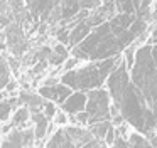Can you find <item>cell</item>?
Masks as SVG:
<instances>
[{"label":"cell","mask_w":157,"mask_h":148,"mask_svg":"<svg viewBox=\"0 0 157 148\" xmlns=\"http://www.w3.org/2000/svg\"><path fill=\"white\" fill-rule=\"evenodd\" d=\"M150 42H152V44H155V46H157V29L152 32V37H150Z\"/></svg>","instance_id":"obj_19"},{"label":"cell","mask_w":157,"mask_h":148,"mask_svg":"<svg viewBox=\"0 0 157 148\" xmlns=\"http://www.w3.org/2000/svg\"><path fill=\"white\" fill-rule=\"evenodd\" d=\"M78 57H73V59H68V61H66V62H64V69H66V72H68V71H73V69H75V66H76V64H78Z\"/></svg>","instance_id":"obj_15"},{"label":"cell","mask_w":157,"mask_h":148,"mask_svg":"<svg viewBox=\"0 0 157 148\" xmlns=\"http://www.w3.org/2000/svg\"><path fill=\"white\" fill-rule=\"evenodd\" d=\"M10 83V67H9L7 57H2V87H7V84Z\"/></svg>","instance_id":"obj_9"},{"label":"cell","mask_w":157,"mask_h":148,"mask_svg":"<svg viewBox=\"0 0 157 148\" xmlns=\"http://www.w3.org/2000/svg\"><path fill=\"white\" fill-rule=\"evenodd\" d=\"M58 108H56V103H52V101H46V104H44V109H42V113L48 116V120L49 121H52L54 120V116L58 114Z\"/></svg>","instance_id":"obj_10"},{"label":"cell","mask_w":157,"mask_h":148,"mask_svg":"<svg viewBox=\"0 0 157 148\" xmlns=\"http://www.w3.org/2000/svg\"><path fill=\"white\" fill-rule=\"evenodd\" d=\"M90 30H91V25H90L88 22H81L78 24V25L75 27V29L71 30V46H76V44H79L83 39H86V37L90 35Z\"/></svg>","instance_id":"obj_6"},{"label":"cell","mask_w":157,"mask_h":148,"mask_svg":"<svg viewBox=\"0 0 157 148\" xmlns=\"http://www.w3.org/2000/svg\"><path fill=\"white\" fill-rule=\"evenodd\" d=\"M52 123H54L56 126H63V128H64L66 124L69 123V116H68V113H64L63 109H59V111H58V114L54 116V120H52Z\"/></svg>","instance_id":"obj_11"},{"label":"cell","mask_w":157,"mask_h":148,"mask_svg":"<svg viewBox=\"0 0 157 148\" xmlns=\"http://www.w3.org/2000/svg\"><path fill=\"white\" fill-rule=\"evenodd\" d=\"M117 138H118V135H117V130H115V126H113L112 130L106 133V136H105V140H103V143H105L106 146H113V143L117 141Z\"/></svg>","instance_id":"obj_13"},{"label":"cell","mask_w":157,"mask_h":148,"mask_svg":"<svg viewBox=\"0 0 157 148\" xmlns=\"http://www.w3.org/2000/svg\"><path fill=\"white\" fill-rule=\"evenodd\" d=\"M112 96L106 89H93L88 91V104L86 113L90 114V126L101 121H112L110 108H112Z\"/></svg>","instance_id":"obj_2"},{"label":"cell","mask_w":157,"mask_h":148,"mask_svg":"<svg viewBox=\"0 0 157 148\" xmlns=\"http://www.w3.org/2000/svg\"><path fill=\"white\" fill-rule=\"evenodd\" d=\"M128 146L130 148H154L150 140L145 135L139 133V131H130L128 135Z\"/></svg>","instance_id":"obj_7"},{"label":"cell","mask_w":157,"mask_h":148,"mask_svg":"<svg viewBox=\"0 0 157 148\" xmlns=\"http://www.w3.org/2000/svg\"><path fill=\"white\" fill-rule=\"evenodd\" d=\"M86 104H88V93L76 91L66 99V103L61 106V109L64 113H68L69 116H73V114L81 113V111H86Z\"/></svg>","instance_id":"obj_4"},{"label":"cell","mask_w":157,"mask_h":148,"mask_svg":"<svg viewBox=\"0 0 157 148\" xmlns=\"http://www.w3.org/2000/svg\"><path fill=\"white\" fill-rule=\"evenodd\" d=\"M112 128H113L112 121H101V123H96V124H93V126H90V131H91L93 138H96V140H105L106 133H108Z\"/></svg>","instance_id":"obj_8"},{"label":"cell","mask_w":157,"mask_h":148,"mask_svg":"<svg viewBox=\"0 0 157 148\" xmlns=\"http://www.w3.org/2000/svg\"><path fill=\"white\" fill-rule=\"evenodd\" d=\"M106 77L101 74L100 71V64H90L85 66L81 69H73L68 71L61 76V83L69 86L71 89H78V91H93V89H100Z\"/></svg>","instance_id":"obj_1"},{"label":"cell","mask_w":157,"mask_h":148,"mask_svg":"<svg viewBox=\"0 0 157 148\" xmlns=\"http://www.w3.org/2000/svg\"><path fill=\"white\" fill-rule=\"evenodd\" d=\"M54 54H59V56L68 57V49L64 47V44H58V46H54Z\"/></svg>","instance_id":"obj_16"},{"label":"cell","mask_w":157,"mask_h":148,"mask_svg":"<svg viewBox=\"0 0 157 148\" xmlns=\"http://www.w3.org/2000/svg\"><path fill=\"white\" fill-rule=\"evenodd\" d=\"M15 87H17V83H15V81H10V83L7 84V87H5V89H7V91H14Z\"/></svg>","instance_id":"obj_18"},{"label":"cell","mask_w":157,"mask_h":148,"mask_svg":"<svg viewBox=\"0 0 157 148\" xmlns=\"http://www.w3.org/2000/svg\"><path fill=\"white\" fill-rule=\"evenodd\" d=\"M147 138H149V140H150V143L154 145V148H157V130H155V131H152V133H150Z\"/></svg>","instance_id":"obj_17"},{"label":"cell","mask_w":157,"mask_h":148,"mask_svg":"<svg viewBox=\"0 0 157 148\" xmlns=\"http://www.w3.org/2000/svg\"><path fill=\"white\" fill-rule=\"evenodd\" d=\"M154 17L157 19V5H155V10H154Z\"/></svg>","instance_id":"obj_20"},{"label":"cell","mask_w":157,"mask_h":148,"mask_svg":"<svg viewBox=\"0 0 157 148\" xmlns=\"http://www.w3.org/2000/svg\"><path fill=\"white\" fill-rule=\"evenodd\" d=\"M29 5H31V10L36 17H46L52 9V3L54 0H27Z\"/></svg>","instance_id":"obj_5"},{"label":"cell","mask_w":157,"mask_h":148,"mask_svg":"<svg viewBox=\"0 0 157 148\" xmlns=\"http://www.w3.org/2000/svg\"><path fill=\"white\" fill-rule=\"evenodd\" d=\"M125 59H127V67L133 69V62H135V46L128 47L125 50Z\"/></svg>","instance_id":"obj_12"},{"label":"cell","mask_w":157,"mask_h":148,"mask_svg":"<svg viewBox=\"0 0 157 148\" xmlns=\"http://www.w3.org/2000/svg\"><path fill=\"white\" fill-rule=\"evenodd\" d=\"M49 62H51V64H54V66H59V64L66 62V57H64V56H59V54H54V52H52V54H51V57H49Z\"/></svg>","instance_id":"obj_14"},{"label":"cell","mask_w":157,"mask_h":148,"mask_svg":"<svg viewBox=\"0 0 157 148\" xmlns=\"http://www.w3.org/2000/svg\"><path fill=\"white\" fill-rule=\"evenodd\" d=\"M39 94H41L46 101H52V103L63 106V104L66 103V99L73 94V89L69 86H66V84L59 83V84H56V86L39 87Z\"/></svg>","instance_id":"obj_3"}]
</instances>
